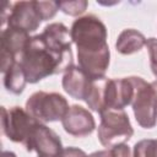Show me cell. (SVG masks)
<instances>
[{
  "label": "cell",
  "instance_id": "3957f363",
  "mask_svg": "<svg viewBox=\"0 0 157 157\" xmlns=\"http://www.w3.org/2000/svg\"><path fill=\"white\" fill-rule=\"evenodd\" d=\"M134 85L131 102L135 120L144 129H152L157 124V78L152 82L139 76H130Z\"/></svg>",
  "mask_w": 157,
  "mask_h": 157
},
{
  "label": "cell",
  "instance_id": "9c48e42d",
  "mask_svg": "<svg viewBox=\"0 0 157 157\" xmlns=\"http://www.w3.org/2000/svg\"><path fill=\"white\" fill-rule=\"evenodd\" d=\"M26 151H36L38 157H61L63 144L60 137L43 123H38L32 132Z\"/></svg>",
  "mask_w": 157,
  "mask_h": 157
},
{
  "label": "cell",
  "instance_id": "52a82bcc",
  "mask_svg": "<svg viewBox=\"0 0 157 157\" xmlns=\"http://www.w3.org/2000/svg\"><path fill=\"white\" fill-rule=\"evenodd\" d=\"M47 47L56 56L63 72L74 65V55L71 50V36L69 28L61 22H53L44 27L40 33Z\"/></svg>",
  "mask_w": 157,
  "mask_h": 157
},
{
  "label": "cell",
  "instance_id": "603a6c76",
  "mask_svg": "<svg viewBox=\"0 0 157 157\" xmlns=\"http://www.w3.org/2000/svg\"><path fill=\"white\" fill-rule=\"evenodd\" d=\"M1 157H17V156L13 152H11V151H2Z\"/></svg>",
  "mask_w": 157,
  "mask_h": 157
},
{
  "label": "cell",
  "instance_id": "277c9868",
  "mask_svg": "<svg viewBox=\"0 0 157 157\" xmlns=\"http://www.w3.org/2000/svg\"><path fill=\"white\" fill-rule=\"evenodd\" d=\"M101 115V123L97 129V137L102 146L112 148L128 142L134 135L129 115L124 109H107Z\"/></svg>",
  "mask_w": 157,
  "mask_h": 157
},
{
  "label": "cell",
  "instance_id": "ac0fdd59",
  "mask_svg": "<svg viewBox=\"0 0 157 157\" xmlns=\"http://www.w3.org/2000/svg\"><path fill=\"white\" fill-rule=\"evenodd\" d=\"M58 7L61 12L69 16H80L82 15L88 6L86 0H74V1H56Z\"/></svg>",
  "mask_w": 157,
  "mask_h": 157
},
{
  "label": "cell",
  "instance_id": "30bf717a",
  "mask_svg": "<svg viewBox=\"0 0 157 157\" xmlns=\"http://www.w3.org/2000/svg\"><path fill=\"white\" fill-rule=\"evenodd\" d=\"M134 92L135 90L130 76L120 78H107L104 86V110H121L125 107L131 105Z\"/></svg>",
  "mask_w": 157,
  "mask_h": 157
},
{
  "label": "cell",
  "instance_id": "44dd1931",
  "mask_svg": "<svg viewBox=\"0 0 157 157\" xmlns=\"http://www.w3.org/2000/svg\"><path fill=\"white\" fill-rule=\"evenodd\" d=\"M146 48L150 56V66L153 75L157 77V38H147L146 39Z\"/></svg>",
  "mask_w": 157,
  "mask_h": 157
},
{
  "label": "cell",
  "instance_id": "e0dca14e",
  "mask_svg": "<svg viewBox=\"0 0 157 157\" xmlns=\"http://www.w3.org/2000/svg\"><path fill=\"white\" fill-rule=\"evenodd\" d=\"M132 157H157V139H144L134 145Z\"/></svg>",
  "mask_w": 157,
  "mask_h": 157
},
{
  "label": "cell",
  "instance_id": "5b68a950",
  "mask_svg": "<svg viewBox=\"0 0 157 157\" xmlns=\"http://www.w3.org/2000/svg\"><path fill=\"white\" fill-rule=\"evenodd\" d=\"M67 99L56 92L38 91L26 101V110L39 123H52L63 120L69 110Z\"/></svg>",
  "mask_w": 157,
  "mask_h": 157
},
{
  "label": "cell",
  "instance_id": "8fae6325",
  "mask_svg": "<svg viewBox=\"0 0 157 157\" xmlns=\"http://www.w3.org/2000/svg\"><path fill=\"white\" fill-rule=\"evenodd\" d=\"M42 21L43 20L38 12L36 1H16L12 5V10L9 16L6 27L31 33L38 29Z\"/></svg>",
  "mask_w": 157,
  "mask_h": 157
},
{
  "label": "cell",
  "instance_id": "2e32d148",
  "mask_svg": "<svg viewBox=\"0 0 157 157\" xmlns=\"http://www.w3.org/2000/svg\"><path fill=\"white\" fill-rule=\"evenodd\" d=\"M107 77H102L98 80L92 81V86L90 90V93L86 98V104L90 109L102 113L104 110V86H105Z\"/></svg>",
  "mask_w": 157,
  "mask_h": 157
},
{
  "label": "cell",
  "instance_id": "ba28073f",
  "mask_svg": "<svg viewBox=\"0 0 157 157\" xmlns=\"http://www.w3.org/2000/svg\"><path fill=\"white\" fill-rule=\"evenodd\" d=\"M1 72L16 63L26 49L31 37L29 33L16 28L6 27L1 31Z\"/></svg>",
  "mask_w": 157,
  "mask_h": 157
},
{
  "label": "cell",
  "instance_id": "9a60e30c",
  "mask_svg": "<svg viewBox=\"0 0 157 157\" xmlns=\"http://www.w3.org/2000/svg\"><path fill=\"white\" fill-rule=\"evenodd\" d=\"M26 83H27V78H26L25 71H23L20 61L17 60L4 74V86H5L6 91H9L13 94H20L23 92Z\"/></svg>",
  "mask_w": 157,
  "mask_h": 157
},
{
  "label": "cell",
  "instance_id": "5bb4252c",
  "mask_svg": "<svg viewBox=\"0 0 157 157\" xmlns=\"http://www.w3.org/2000/svg\"><path fill=\"white\" fill-rule=\"evenodd\" d=\"M146 45L145 36L134 28L123 29L115 42V49L123 55H130L140 52Z\"/></svg>",
  "mask_w": 157,
  "mask_h": 157
},
{
  "label": "cell",
  "instance_id": "4fadbf2b",
  "mask_svg": "<svg viewBox=\"0 0 157 157\" xmlns=\"http://www.w3.org/2000/svg\"><path fill=\"white\" fill-rule=\"evenodd\" d=\"M92 81L93 80L78 65H72L64 72L61 85L64 91L70 97L78 101H86L92 86Z\"/></svg>",
  "mask_w": 157,
  "mask_h": 157
},
{
  "label": "cell",
  "instance_id": "8992f818",
  "mask_svg": "<svg viewBox=\"0 0 157 157\" xmlns=\"http://www.w3.org/2000/svg\"><path fill=\"white\" fill-rule=\"evenodd\" d=\"M39 121L36 120L26 109L15 105L11 108L1 107V128L4 135L12 142L28 146L32 132Z\"/></svg>",
  "mask_w": 157,
  "mask_h": 157
},
{
  "label": "cell",
  "instance_id": "7402d4cb",
  "mask_svg": "<svg viewBox=\"0 0 157 157\" xmlns=\"http://www.w3.org/2000/svg\"><path fill=\"white\" fill-rule=\"evenodd\" d=\"M61 157H88V155L83 150H81L78 147L69 146V147H65L64 148Z\"/></svg>",
  "mask_w": 157,
  "mask_h": 157
},
{
  "label": "cell",
  "instance_id": "7a4b0ae2",
  "mask_svg": "<svg viewBox=\"0 0 157 157\" xmlns=\"http://www.w3.org/2000/svg\"><path fill=\"white\" fill-rule=\"evenodd\" d=\"M18 61L29 83H37L48 76L63 72L59 60L47 47L42 34L31 37Z\"/></svg>",
  "mask_w": 157,
  "mask_h": 157
},
{
  "label": "cell",
  "instance_id": "7c38bea8",
  "mask_svg": "<svg viewBox=\"0 0 157 157\" xmlns=\"http://www.w3.org/2000/svg\"><path fill=\"white\" fill-rule=\"evenodd\" d=\"M64 130L74 137H85L96 129V121L91 112L81 105L74 104L61 120Z\"/></svg>",
  "mask_w": 157,
  "mask_h": 157
},
{
  "label": "cell",
  "instance_id": "d6986e66",
  "mask_svg": "<svg viewBox=\"0 0 157 157\" xmlns=\"http://www.w3.org/2000/svg\"><path fill=\"white\" fill-rule=\"evenodd\" d=\"M88 157H132L128 145H119L112 148H105L91 153Z\"/></svg>",
  "mask_w": 157,
  "mask_h": 157
},
{
  "label": "cell",
  "instance_id": "6da1fadb",
  "mask_svg": "<svg viewBox=\"0 0 157 157\" xmlns=\"http://www.w3.org/2000/svg\"><path fill=\"white\" fill-rule=\"evenodd\" d=\"M70 36L77 48L78 66L82 70L98 74L109 66L108 32L105 25L97 16L86 15L76 18L71 25Z\"/></svg>",
  "mask_w": 157,
  "mask_h": 157
},
{
  "label": "cell",
  "instance_id": "ffe728a7",
  "mask_svg": "<svg viewBox=\"0 0 157 157\" xmlns=\"http://www.w3.org/2000/svg\"><path fill=\"white\" fill-rule=\"evenodd\" d=\"M36 5L43 21L53 18L59 10L56 1H36Z\"/></svg>",
  "mask_w": 157,
  "mask_h": 157
}]
</instances>
